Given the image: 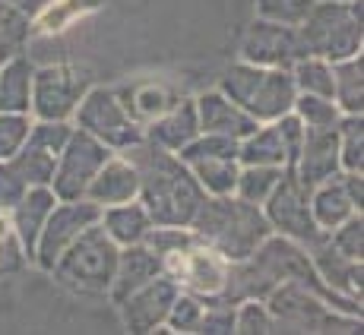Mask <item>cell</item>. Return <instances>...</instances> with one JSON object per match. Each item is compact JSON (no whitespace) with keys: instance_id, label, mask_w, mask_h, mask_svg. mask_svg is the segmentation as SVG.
I'll list each match as a JSON object with an SVG mask.
<instances>
[{"instance_id":"6da1fadb","label":"cell","mask_w":364,"mask_h":335,"mask_svg":"<svg viewBox=\"0 0 364 335\" xmlns=\"http://www.w3.org/2000/svg\"><path fill=\"white\" fill-rule=\"evenodd\" d=\"M121 155L130 158V165L136 168V177H139L136 199L146 206L152 225L191 228L200 202L206 199L203 187L191 174V168L181 162L174 152L149 143L146 136L136 145L124 149Z\"/></svg>"},{"instance_id":"7a4b0ae2","label":"cell","mask_w":364,"mask_h":335,"mask_svg":"<svg viewBox=\"0 0 364 335\" xmlns=\"http://www.w3.org/2000/svg\"><path fill=\"white\" fill-rule=\"evenodd\" d=\"M191 231L203 243L219 250L228 263H241L272 234V228L260 206L225 193V197H206L200 202Z\"/></svg>"},{"instance_id":"3957f363","label":"cell","mask_w":364,"mask_h":335,"mask_svg":"<svg viewBox=\"0 0 364 335\" xmlns=\"http://www.w3.org/2000/svg\"><path fill=\"white\" fill-rule=\"evenodd\" d=\"M117 256L121 247L108 237V231L95 221L86 231L76 237L64 253L54 260L51 275L58 278L64 288L76 291V295H95V297H108V288L114 282V269H117Z\"/></svg>"},{"instance_id":"277c9868","label":"cell","mask_w":364,"mask_h":335,"mask_svg":"<svg viewBox=\"0 0 364 335\" xmlns=\"http://www.w3.org/2000/svg\"><path fill=\"white\" fill-rule=\"evenodd\" d=\"M219 92H225L241 111H247L257 123H269L276 117L289 114L295 104V82H291V70L279 67H257V64H235L222 76Z\"/></svg>"},{"instance_id":"5b68a950","label":"cell","mask_w":364,"mask_h":335,"mask_svg":"<svg viewBox=\"0 0 364 335\" xmlns=\"http://www.w3.org/2000/svg\"><path fill=\"white\" fill-rule=\"evenodd\" d=\"M304 51L336 64L361 54L364 23H361V0H317L304 23L298 26Z\"/></svg>"},{"instance_id":"8992f818","label":"cell","mask_w":364,"mask_h":335,"mask_svg":"<svg viewBox=\"0 0 364 335\" xmlns=\"http://www.w3.org/2000/svg\"><path fill=\"white\" fill-rule=\"evenodd\" d=\"M272 317V332H355L361 317L333 310L320 295L301 282H282L263 297Z\"/></svg>"},{"instance_id":"52a82bcc","label":"cell","mask_w":364,"mask_h":335,"mask_svg":"<svg viewBox=\"0 0 364 335\" xmlns=\"http://www.w3.org/2000/svg\"><path fill=\"white\" fill-rule=\"evenodd\" d=\"M162 272L178 282L181 291L187 295H197L203 304L219 297L228 285V272H232V263L213 250L209 243H203L200 237H193L191 243L171 250V253L162 256Z\"/></svg>"},{"instance_id":"ba28073f","label":"cell","mask_w":364,"mask_h":335,"mask_svg":"<svg viewBox=\"0 0 364 335\" xmlns=\"http://www.w3.org/2000/svg\"><path fill=\"white\" fill-rule=\"evenodd\" d=\"M263 215L269 221L272 234H282L289 241L301 243V247H314L326 237V231H320V225L311 215V190L298 180V174L291 168H285L279 177L276 190L266 197L263 202Z\"/></svg>"},{"instance_id":"9c48e42d","label":"cell","mask_w":364,"mask_h":335,"mask_svg":"<svg viewBox=\"0 0 364 335\" xmlns=\"http://www.w3.org/2000/svg\"><path fill=\"white\" fill-rule=\"evenodd\" d=\"M73 127L86 130L89 136L105 143L111 152H124L143 139V127L124 111L114 89H102V86L89 89L80 99L73 111Z\"/></svg>"},{"instance_id":"30bf717a","label":"cell","mask_w":364,"mask_h":335,"mask_svg":"<svg viewBox=\"0 0 364 335\" xmlns=\"http://www.w3.org/2000/svg\"><path fill=\"white\" fill-rule=\"evenodd\" d=\"M174 155L191 168V174L197 177V184L203 187L206 197L235 193V180H237V171H241L237 139L219 136V133H200L181 152H174Z\"/></svg>"},{"instance_id":"8fae6325","label":"cell","mask_w":364,"mask_h":335,"mask_svg":"<svg viewBox=\"0 0 364 335\" xmlns=\"http://www.w3.org/2000/svg\"><path fill=\"white\" fill-rule=\"evenodd\" d=\"M89 92V76L70 64H35L29 114L35 121H73L80 99Z\"/></svg>"},{"instance_id":"7c38bea8","label":"cell","mask_w":364,"mask_h":335,"mask_svg":"<svg viewBox=\"0 0 364 335\" xmlns=\"http://www.w3.org/2000/svg\"><path fill=\"white\" fill-rule=\"evenodd\" d=\"M114 152L105 143H99L95 136H89L86 130L73 127V133L64 143L54 165V177H51V190L58 199H82L92 184V177L99 174V168L108 162Z\"/></svg>"},{"instance_id":"4fadbf2b","label":"cell","mask_w":364,"mask_h":335,"mask_svg":"<svg viewBox=\"0 0 364 335\" xmlns=\"http://www.w3.org/2000/svg\"><path fill=\"white\" fill-rule=\"evenodd\" d=\"M102 215V206H95L92 199H58L54 209L48 212L45 225H41V234L35 241V253H32V263L38 269L51 272L54 260L76 241L89 225H95Z\"/></svg>"},{"instance_id":"5bb4252c","label":"cell","mask_w":364,"mask_h":335,"mask_svg":"<svg viewBox=\"0 0 364 335\" xmlns=\"http://www.w3.org/2000/svg\"><path fill=\"white\" fill-rule=\"evenodd\" d=\"M304 41H301L298 26L269 23V19H254L241 41V60L257 67H279L291 70L295 60L304 57Z\"/></svg>"},{"instance_id":"9a60e30c","label":"cell","mask_w":364,"mask_h":335,"mask_svg":"<svg viewBox=\"0 0 364 335\" xmlns=\"http://www.w3.org/2000/svg\"><path fill=\"white\" fill-rule=\"evenodd\" d=\"M181 295L178 282H174L168 272H159L156 278L136 288L133 295H127L117 310H121V319L130 332H156L165 326L168 310H171L174 297Z\"/></svg>"},{"instance_id":"2e32d148","label":"cell","mask_w":364,"mask_h":335,"mask_svg":"<svg viewBox=\"0 0 364 335\" xmlns=\"http://www.w3.org/2000/svg\"><path fill=\"white\" fill-rule=\"evenodd\" d=\"M291 171L298 174V180L307 190L336 177V174L342 171L336 127L333 130H307L304 127V139H301V149H298V158H295V165H291Z\"/></svg>"},{"instance_id":"e0dca14e","label":"cell","mask_w":364,"mask_h":335,"mask_svg":"<svg viewBox=\"0 0 364 335\" xmlns=\"http://www.w3.org/2000/svg\"><path fill=\"white\" fill-rule=\"evenodd\" d=\"M193 104H197L200 133H219V136L244 139L247 133H254V130L260 127L247 111H241L225 92H219V89L203 92L200 99H193Z\"/></svg>"},{"instance_id":"ac0fdd59","label":"cell","mask_w":364,"mask_h":335,"mask_svg":"<svg viewBox=\"0 0 364 335\" xmlns=\"http://www.w3.org/2000/svg\"><path fill=\"white\" fill-rule=\"evenodd\" d=\"M114 95L121 99L124 111L139 123H152L156 117H162L165 111H171L174 104L181 101V92L165 79H136V82H127V86L114 89Z\"/></svg>"},{"instance_id":"d6986e66","label":"cell","mask_w":364,"mask_h":335,"mask_svg":"<svg viewBox=\"0 0 364 335\" xmlns=\"http://www.w3.org/2000/svg\"><path fill=\"white\" fill-rule=\"evenodd\" d=\"M307 256H311L317 275L330 285L336 295L361 301V260H348L346 253H339L330 243V237H323L320 243L307 247Z\"/></svg>"},{"instance_id":"ffe728a7","label":"cell","mask_w":364,"mask_h":335,"mask_svg":"<svg viewBox=\"0 0 364 335\" xmlns=\"http://www.w3.org/2000/svg\"><path fill=\"white\" fill-rule=\"evenodd\" d=\"M139 193V177H136V168L130 165V158H124L121 152L108 158L99 174L92 177L86 190V199H92L95 206H117V202H130L136 199Z\"/></svg>"},{"instance_id":"44dd1931","label":"cell","mask_w":364,"mask_h":335,"mask_svg":"<svg viewBox=\"0 0 364 335\" xmlns=\"http://www.w3.org/2000/svg\"><path fill=\"white\" fill-rule=\"evenodd\" d=\"M162 272V260L152 253L146 243H130V247H121V256H117V269H114V282L108 288L111 304H121L127 295H133L136 288H143L149 278H156Z\"/></svg>"},{"instance_id":"7402d4cb","label":"cell","mask_w":364,"mask_h":335,"mask_svg":"<svg viewBox=\"0 0 364 335\" xmlns=\"http://www.w3.org/2000/svg\"><path fill=\"white\" fill-rule=\"evenodd\" d=\"M143 136L168 152H181L191 139L200 136V121H197V104H193V99H181L171 111H165L162 117L146 123Z\"/></svg>"},{"instance_id":"603a6c76","label":"cell","mask_w":364,"mask_h":335,"mask_svg":"<svg viewBox=\"0 0 364 335\" xmlns=\"http://www.w3.org/2000/svg\"><path fill=\"white\" fill-rule=\"evenodd\" d=\"M54 202H58V197H54L51 187H29V190L23 193V199L6 212L13 231H16L19 243H23V250H26V256H29V263L35 253V241H38V234H41V225H45L48 212L54 209Z\"/></svg>"},{"instance_id":"cb8c5ba5","label":"cell","mask_w":364,"mask_h":335,"mask_svg":"<svg viewBox=\"0 0 364 335\" xmlns=\"http://www.w3.org/2000/svg\"><path fill=\"white\" fill-rule=\"evenodd\" d=\"M339 174L330 180H323V184L311 187V215L320 225V231H326V234H330L333 228H339L346 219H352L355 212H361V209L352 202V197H348V190H346Z\"/></svg>"},{"instance_id":"d4e9b609","label":"cell","mask_w":364,"mask_h":335,"mask_svg":"<svg viewBox=\"0 0 364 335\" xmlns=\"http://www.w3.org/2000/svg\"><path fill=\"white\" fill-rule=\"evenodd\" d=\"M99 225L108 231V237L117 247H130V243H143V237L152 228V219L143 202L130 199V202H117V206H105L99 215Z\"/></svg>"},{"instance_id":"484cf974","label":"cell","mask_w":364,"mask_h":335,"mask_svg":"<svg viewBox=\"0 0 364 335\" xmlns=\"http://www.w3.org/2000/svg\"><path fill=\"white\" fill-rule=\"evenodd\" d=\"M32 70L35 64L26 54L6 60L0 67V111L4 114H29L32 101Z\"/></svg>"},{"instance_id":"4316f807","label":"cell","mask_w":364,"mask_h":335,"mask_svg":"<svg viewBox=\"0 0 364 335\" xmlns=\"http://www.w3.org/2000/svg\"><path fill=\"white\" fill-rule=\"evenodd\" d=\"M333 101L342 114H361L364 111V70L361 54L333 64Z\"/></svg>"},{"instance_id":"83f0119b","label":"cell","mask_w":364,"mask_h":335,"mask_svg":"<svg viewBox=\"0 0 364 335\" xmlns=\"http://www.w3.org/2000/svg\"><path fill=\"white\" fill-rule=\"evenodd\" d=\"M29 38H32L29 13H23L10 0H0V67L6 60L19 57L26 51V45H29Z\"/></svg>"},{"instance_id":"f1b7e54d","label":"cell","mask_w":364,"mask_h":335,"mask_svg":"<svg viewBox=\"0 0 364 335\" xmlns=\"http://www.w3.org/2000/svg\"><path fill=\"white\" fill-rule=\"evenodd\" d=\"M99 0H48L38 10L32 23V35H54L67 26H73L76 19H82L89 10H95Z\"/></svg>"},{"instance_id":"f546056e","label":"cell","mask_w":364,"mask_h":335,"mask_svg":"<svg viewBox=\"0 0 364 335\" xmlns=\"http://www.w3.org/2000/svg\"><path fill=\"white\" fill-rule=\"evenodd\" d=\"M291 82L304 95L333 99V64L323 57H314V54H304L301 60L291 64Z\"/></svg>"},{"instance_id":"4dcf8cb0","label":"cell","mask_w":364,"mask_h":335,"mask_svg":"<svg viewBox=\"0 0 364 335\" xmlns=\"http://www.w3.org/2000/svg\"><path fill=\"white\" fill-rule=\"evenodd\" d=\"M282 171H285V168L241 165V171H237V180H235V197H241L244 202H254V206H263L266 197L276 190Z\"/></svg>"},{"instance_id":"1f68e13d","label":"cell","mask_w":364,"mask_h":335,"mask_svg":"<svg viewBox=\"0 0 364 335\" xmlns=\"http://www.w3.org/2000/svg\"><path fill=\"white\" fill-rule=\"evenodd\" d=\"M291 111H295V117L304 123L307 130H333V127H339V121H342L339 104H336L333 99H323V95L298 92Z\"/></svg>"},{"instance_id":"d6a6232c","label":"cell","mask_w":364,"mask_h":335,"mask_svg":"<svg viewBox=\"0 0 364 335\" xmlns=\"http://www.w3.org/2000/svg\"><path fill=\"white\" fill-rule=\"evenodd\" d=\"M339 165L342 171H364V117L361 114H342L339 127Z\"/></svg>"},{"instance_id":"836d02e7","label":"cell","mask_w":364,"mask_h":335,"mask_svg":"<svg viewBox=\"0 0 364 335\" xmlns=\"http://www.w3.org/2000/svg\"><path fill=\"white\" fill-rule=\"evenodd\" d=\"M10 162H13V168L19 171V177H23L29 187H48L51 184V177H54L58 155H51V152L38 149V145H32V143H23V149H19Z\"/></svg>"},{"instance_id":"e575fe53","label":"cell","mask_w":364,"mask_h":335,"mask_svg":"<svg viewBox=\"0 0 364 335\" xmlns=\"http://www.w3.org/2000/svg\"><path fill=\"white\" fill-rule=\"evenodd\" d=\"M314 4L317 0H254V10H257V19H269V23H282V26H301Z\"/></svg>"},{"instance_id":"d590c367","label":"cell","mask_w":364,"mask_h":335,"mask_svg":"<svg viewBox=\"0 0 364 335\" xmlns=\"http://www.w3.org/2000/svg\"><path fill=\"white\" fill-rule=\"evenodd\" d=\"M235 332L237 335H266L272 332V317L263 301L244 297L235 304Z\"/></svg>"},{"instance_id":"8d00e7d4","label":"cell","mask_w":364,"mask_h":335,"mask_svg":"<svg viewBox=\"0 0 364 335\" xmlns=\"http://www.w3.org/2000/svg\"><path fill=\"white\" fill-rule=\"evenodd\" d=\"M32 127V114H4L0 111V162L13 158L23 149Z\"/></svg>"},{"instance_id":"74e56055","label":"cell","mask_w":364,"mask_h":335,"mask_svg":"<svg viewBox=\"0 0 364 335\" xmlns=\"http://www.w3.org/2000/svg\"><path fill=\"white\" fill-rule=\"evenodd\" d=\"M326 237H330L333 247L339 250V253H346L348 260H361L364 256V219H361V212H355L352 219H346Z\"/></svg>"},{"instance_id":"f35d334b","label":"cell","mask_w":364,"mask_h":335,"mask_svg":"<svg viewBox=\"0 0 364 335\" xmlns=\"http://www.w3.org/2000/svg\"><path fill=\"white\" fill-rule=\"evenodd\" d=\"M200 317H203V301H200L197 295H187V291H181V295L174 297L171 310H168L165 326L171 332H197Z\"/></svg>"},{"instance_id":"ab89813d","label":"cell","mask_w":364,"mask_h":335,"mask_svg":"<svg viewBox=\"0 0 364 335\" xmlns=\"http://www.w3.org/2000/svg\"><path fill=\"white\" fill-rule=\"evenodd\" d=\"M26 263H29V256H26L23 243H19L16 231H13L10 225V215L0 212V275H6V272H16L23 269Z\"/></svg>"},{"instance_id":"60d3db41","label":"cell","mask_w":364,"mask_h":335,"mask_svg":"<svg viewBox=\"0 0 364 335\" xmlns=\"http://www.w3.org/2000/svg\"><path fill=\"white\" fill-rule=\"evenodd\" d=\"M26 190H29V184L19 177V171L13 168L10 158L0 162V212H10V209L23 199Z\"/></svg>"},{"instance_id":"b9f144b4","label":"cell","mask_w":364,"mask_h":335,"mask_svg":"<svg viewBox=\"0 0 364 335\" xmlns=\"http://www.w3.org/2000/svg\"><path fill=\"white\" fill-rule=\"evenodd\" d=\"M197 332L232 335L235 332V307H206L203 304V317H200Z\"/></svg>"}]
</instances>
